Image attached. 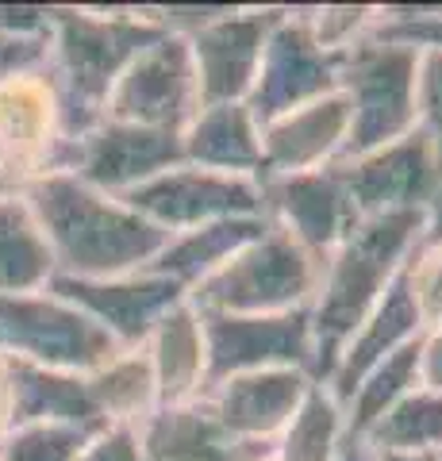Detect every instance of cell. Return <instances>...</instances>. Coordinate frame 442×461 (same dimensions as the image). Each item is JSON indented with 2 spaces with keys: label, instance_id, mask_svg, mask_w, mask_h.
<instances>
[{
  "label": "cell",
  "instance_id": "6",
  "mask_svg": "<svg viewBox=\"0 0 442 461\" xmlns=\"http://www.w3.org/2000/svg\"><path fill=\"white\" fill-rule=\"evenodd\" d=\"M0 354L93 377L96 369L116 362L123 346L81 308L42 288L27 296H0Z\"/></svg>",
  "mask_w": 442,
  "mask_h": 461
},
{
  "label": "cell",
  "instance_id": "21",
  "mask_svg": "<svg viewBox=\"0 0 442 461\" xmlns=\"http://www.w3.org/2000/svg\"><path fill=\"white\" fill-rule=\"evenodd\" d=\"M154 384H158V408H181L193 403V396L208 381V354H204V330L201 315L189 300L174 304L147 339Z\"/></svg>",
  "mask_w": 442,
  "mask_h": 461
},
{
  "label": "cell",
  "instance_id": "15",
  "mask_svg": "<svg viewBox=\"0 0 442 461\" xmlns=\"http://www.w3.org/2000/svg\"><path fill=\"white\" fill-rule=\"evenodd\" d=\"M262 212H274L281 230L301 242L311 258H331V250L354 230L358 215L335 169H311L296 177H262Z\"/></svg>",
  "mask_w": 442,
  "mask_h": 461
},
{
  "label": "cell",
  "instance_id": "14",
  "mask_svg": "<svg viewBox=\"0 0 442 461\" xmlns=\"http://www.w3.org/2000/svg\"><path fill=\"white\" fill-rule=\"evenodd\" d=\"M284 12H247V16H220L196 27L189 39L201 108L208 104H242L258 77L266 35L277 27Z\"/></svg>",
  "mask_w": 442,
  "mask_h": 461
},
{
  "label": "cell",
  "instance_id": "31",
  "mask_svg": "<svg viewBox=\"0 0 442 461\" xmlns=\"http://www.w3.org/2000/svg\"><path fill=\"white\" fill-rule=\"evenodd\" d=\"M408 269H411V296H416L419 320L442 327V242L438 247H416Z\"/></svg>",
  "mask_w": 442,
  "mask_h": 461
},
{
  "label": "cell",
  "instance_id": "11",
  "mask_svg": "<svg viewBox=\"0 0 442 461\" xmlns=\"http://www.w3.org/2000/svg\"><path fill=\"white\" fill-rule=\"evenodd\" d=\"M331 169L342 181V189H347L358 220L384 212L427 208L442 177L431 135L423 127H416L401 142H389V147L365 158H354V162H331Z\"/></svg>",
  "mask_w": 442,
  "mask_h": 461
},
{
  "label": "cell",
  "instance_id": "24",
  "mask_svg": "<svg viewBox=\"0 0 442 461\" xmlns=\"http://www.w3.org/2000/svg\"><path fill=\"white\" fill-rule=\"evenodd\" d=\"M54 277V254L23 196L0 200V296L42 293Z\"/></svg>",
  "mask_w": 442,
  "mask_h": 461
},
{
  "label": "cell",
  "instance_id": "9",
  "mask_svg": "<svg viewBox=\"0 0 442 461\" xmlns=\"http://www.w3.org/2000/svg\"><path fill=\"white\" fill-rule=\"evenodd\" d=\"M338 74H342V50H323L316 35H311L308 20L281 16L262 47L258 77H254L247 104L250 120L262 131L266 123L335 93Z\"/></svg>",
  "mask_w": 442,
  "mask_h": 461
},
{
  "label": "cell",
  "instance_id": "37",
  "mask_svg": "<svg viewBox=\"0 0 442 461\" xmlns=\"http://www.w3.org/2000/svg\"><path fill=\"white\" fill-rule=\"evenodd\" d=\"M8 435V357L0 354V438Z\"/></svg>",
  "mask_w": 442,
  "mask_h": 461
},
{
  "label": "cell",
  "instance_id": "18",
  "mask_svg": "<svg viewBox=\"0 0 442 461\" xmlns=\"http://www.w3.org/2000/svg\"><path fill=\"white\" fill-rule=\"evenodd\" d=\"M8 357V354H5ZM39 423H59V427H81L101 435L112 423L96 411L89 377L77 373L42 369L20 357H8V430L16 427H39Z\"/></svg>",
  "mask_w": 442,
  "mask_h": 461
},
{
  "label": "cell",
  "instance_id": "12",
  "mask_svg": "<svg viewBox=\"0 0 442 461\" xmlns=\"http://www.w3.org/2000/svg\"><path fill=\"white\" fill-rule=\"evenodd\" d=\"M69 142H74L69 173L89 189L108 196H120L166 169L185 166V147L177 131H154V127L101 120L89 135Z\"/></svg>",
  "mask_w": 442,
  "mask_h": 461
},
{
  "label": "cell",
  "instance_id": "36",
  "mask_svg": "<svg viewBox=\"0 0 442 461\" xmlns=\"http://www.w3.org/2000/svg\"><path fill=\"white\" fill-rule=\"evenodd\" d=\"M27 181L20 177V173H12L8 166H0V200H12V196H23Z\"/></svg>",
  "mask_w": 442,
  "mask_h": 461
},
{
  "label": "cell",
  "instance_id": "33",
  "mask_svg": "<svg viewBox=\"0 0 442 461\" xmlns=\"http://www.w3.org/2000/svg\"><path fill=\"white\" fill-rule=\"evenodd\" d=\"M77 461H147L139 450L135 427H108L101 435H93L89 446L77 454Z\"/></svg>",
  "mask_w": 442,
  "mask_h": 461
},
{
  "label": "cell",
  "instance_id": "5",
  "mask_svg": "<svg viewBox=\"0 0 442 461\" xmlns=\"http://www.w3.org/2000/svg\"><path fill=\"white\" fill-rule=\"evenodd\" d=\"M419 50L358 39L342 50L338 89L350 100V131L335 162H354L416 131Z\"/></svg>",
  "mask_w": 442,
  "mask_h": 461
},
{
  "label": "cell",
  "instance_id": "20",
  "mask_svg": "<svg viewBox=\"0 0 442 461\" xmlns=\"http://www.w3.org/2000/svg\"><path fill=\"white\" fill-rule=\"evenodd\" d=\"M147 461H266V442H239L227 435L204 403L158 408L135 430Z\"/></svg>",
  "mask_w": 442,
  "mask_h": 461
},
{
  "label": "cell",
  "instance_id": "2",
  "mask_svg": "<svg viewBox=\"0 0 442 461\" xmlns=\"http://www.w3.org/2000/svg\"><path fill=\"white\" fill-rule=\"evenodd\" d=\"M423 208L384 212L358 220L354 230L331 250L320 273V304L311 315V373L331 377L338 354L358 335V327L381 304L389 281L419 247Z\"/></svg>",
  "mask_w": 442,
  "mask_h": 461
},
{
  "label": "cell",
  "instance_id": "23",
  "mask_svg": "<svg viewBox=\"0 0 442 461\" xmlns=\"http://www.w3.org/2000/svg\"><path fill=\"white\" fill-rule=\"evenodd\" d=\"M266 220L258 215H239V220H216L193 230H181V235L169 239V247L154 258V262L142 273H158L185 288V281H201L212 269H220L235 250H242L247 242L266 235Z\"/></svg>",
  "mask_w": 442,
  "mask_h": 461
},
{
  "label": "cell",
  "instance_id": "28",
  "mask_svg": "<svg viewBox=\"0 0 442 461\" xmlns=\"http://www.w3.org/2000/svg\"><path fill=\"white\" fill-rule=\"evenodd\" d=\"M342 435V411L335 396L323 384H311L304 403L296 408L284 442L277 450V461H331L338 454Z\"/></svg>",
  "mask_w": 442,
  "mask_h": 461
},
{
  "label": "cell",
  "instance_id": "38",
  "mask_svg": "<svg viewBox=\"0 0 442 461\" xmlns=\"http://www.w3.org/2000/svg\"><path fill=\"white\" fill-rule=\"evenodd\" d=\"M381 461H438V454H381Z\"/></svg>",
  "mask_w": 442,
  "mask_h": 461
},
{
  "label": "cell",
  "instance_id": "26",
  "mask_svg": "<svg viewBox=\"0 0 442 461\" xmlns=\"http://www.w3.org/2000/svg\"><path fill=\"white\" fill-rule=\"evenodd\" d=\"M381 454H438L442 450V396L411 388L362 435Z\"/></svg>",
  "mask_w": 442,
  "mask_h": 461
},
{
  "label": "cell",
  "instance_id": "19",
  "mask_svg": "<svg viewBox=\"0 0 442 461\" xmlns=\"http://www.w3.org/2000/svg\"><path fill=\"white\" fill-rule=\"evenodd\" d=\"M408 262L389 281V288H384V296H381V304L374 308V315L358 327V335L347 342V350L338 354V362L331 369V388H327V393L335 396V403L338 400L350 403L354 393H358V384L365 381V373L374 369L377 362H384L392 350H401L404 342H411L416 339V330L423 327L416 296H411V269H408Z\"/></svg>",
  "mask_w": 442,
  "mask_h": 461
},
{
  "label": "cell",
  "instance_id": "1",
  "mask_svg": "<svg viewBox=\"0 0 442 461\" xmlns=\"http://www.w3.org/2000/svg\"><path fill=\"white\" fill-rule=\"evenodd\" d=\"M23 204L54 254V273L112 281L142 273L169 247V230L142 220L116 196L96 193L74 173H47L23 189Z\"/></svg>",
  "mask_w": 442,
  "mask_h": 461
},
{
  "label": "cell",
  "instance_id": "29",
  "mask_svg": "<svg viewBox=\"0 0 442 461\" xmlns=\"http://www.w3.org/2000/svg\"><path fill=\"white\" fill-rule=\"evenodd\" d=\"M93 430L81 427H16L0 438V461H77V454L89 446Z\"/></svg>",
  "mask_w": 442,
  "mask_h": 461
},
{
  "label": "cell",
  "instance_id": "32",
  "mask_svg": "<svg viewBox=\"0 0 442 461\" xmlns=\"http://www.w3.org/2000/svg\"><path fill=\"white\" fill-rule=\"evenodd\" d=\"M416 104L423 112V131L431 135V147L442 169V50L419 54V77H416Z\"/></svg>",
  "mask_w": 442,
  "mask_h": 461
},
{
  "label": "cell",
  "instance_id": "13",
  "mask_svg": "<svg viewBox=\"0 0 442 461\" xmlns=\"http://www.w3.org/2000/svg\"><path fill=\"white\" fill-rule=\"evenodd\" d=\"M47 293L69 300L81 308L89 320H96L123 350H139L150 339L154 323L181 304V285L158 277V273H131V277H112V281H81L54 273Z\"/></svg>",
  "mask_w": 442,
  "mask_h": 461
},
{
  "label": "cell",
  "instance_id": "3",
  "mask_svg": "<svg viewBox=\"0 0 442 461\" xmlns=\"http://www.w3.org/2000/svg\"><path fill=\"white\" fill-rule=\"evenodd\" d=\"M162 35L169 32L150 16H127V12L96 16V12H85V8L50 12L47 77H50L54 100H59L62 139H81L101 123L112 85Z\"/></svg>",
  "mask_w": 442,
  "mask_h": 461
},
{
  "label": "cell",
  "instance_id": "27",
  "mask_svg": "<svg viewBox=\"0 0 442 461\" xmlns=\"http://www.w3.org/2000/svg\"><path fill=\"white\" fill-rule=\"evenodd\" d=\"M419 350L423 339L404 342L401 350H392L384 362H377L365 373V381L358 384V393L350 400V435H365L396 400H404L419 381Z\"/></svg>",
  "mask_w": 442,
  "mask_h": 461
},
{
  "label": "cell",
  "instance_id": "10",
  "mask_svg": "<svg viewBox=\"0 0 442 461\" xmlns=\"http://www.w3.org/2000/svg\"><path fill=\"white\" fill-rule=\"evenodd\" d=\"M204 330L208 381L216 388L227 377L254 369H311V312L293 308L277 315H223L196 312Z\"/></svg>",
  "mask_w": 442,
  "mask_h": 461
},
{
  "label": "cell",
  "instance_id": "7",
  "mask_svg": "<svg viewBox=\"0 0 442 461\" xmlns=\"http://www.w3.org/2000/svg\"><path fill=\"white\" fill-rule=\"evenodd\" d=\"M196 112H201V89H196L189 39L162 35L112 85L101 120L181 135Z\"/></svg>",
  "mask_w": 442,
  "mask_h": 461
},
{
  "label": "cell",
  "instance_id": "22",
  "mask_svg": "<svg viewBox=\"0 0 442 461\" xmlns=\"http://www.w3.org/2000/svg\"><path fill=\"white\" fill-rule=\"evenodd\" d=\"M185 166H201L216 173H239L254 177L262 173L258 123L250 120L247 104H208L193 115L181 131Z\"/></svg>",
  "mask_w": 442,
  "mask_h": 461
},
{
  "label": "cell",
  "instance_id": "34",
  "mask_svg": "<svg viewBox=\"0 0 442 461\" xmlns=\"http://www.w3.org/2000/svg\"><path fill=\"white\" fill-rule=\"evenodd\" d=\"M419 381L427 393H438L442 396V327H435L431 339H423V350H419Z\"/></svg>",
  "mask_w": 442,
  "mask_h": 461
},
{
  "label": "cell",
  "instance_id": "4",
  "mask_svg": "<svg viewBox=\"0 0 442 461\" xmlns=\"http://www.w3.org/2000/svg\"><path fill=\"white\" fill-rule=\"evenodd\" d=\"M323 262L311 258L289 230L277 223L266 227L262 239L235 250L220 269L201 277L189 293L196 312L223 315H277L304 308L316 296Z\"/></svg>",
  "mask_w": 442,
  "mask_h": 461
},
{
  "label": "cell",
  "instance_id": "25",
  "mask_svg": "<svg viewBox=\"0 0 442 461\" xmlns=\"http://www.w3.org/2000/svg\"><path fill=\"white\" fill-rule=\"evenodd\" d=\"M89 393L96 411L112 427H135L150 411H158V384H154L150 354L147 350H123L116 362L96 369L89 377Z\"/></svg>",
  "mask_w": 442,
  "mask_h": 461
},
{
  "label": "cell",
  "instance_id": "8",
  "mask_svg": "<svg viewBox=\"0 0 442 461\" xmlns=\"http://www.w3.org/2000/svg\"><path fill=\"white\" fill-rule=\"evenodd\" d=\"M120 204L139 212L142 220L158 223L169 235L216 223V220H239V215L262 212V185L239 173H216L201 166H177L158 177L135 185L116 196Z\"/></svg>",
  "mask_w": 442,
  "mask_h": 461
},
{
  "label": "cell",
  "instance_id": "35",
  "mask_svg": "<svg viewBox=\"0 0 442 461\" xmlns=\"http://www.w3.org/2000/svg\"><path fill=\"white\" fill-rule=\"evenodd\" d=\"M442 242V177H438V189L431 196V204L423 208V235H419V247H438Z\"/></svg>",
  "mask_w": 442,
  "mask_h": 461
},
{
  "label": "cell",
  "instance_id": "16",
  "mask_svg": "<svg viewBox=\"0 0 442 461\" xmlns=\"http://www.w3.org/2000/svg\"><path fill=\"white\" fill-rule=\"evenodd\" d=\"M350 131V100L342 89L296 108L258 131L262 177H296L338 158Z\"/></svg>",
  "mask_w": 442,
  "mask_h": 461
},
{
  "label": "cell",
  "instance_id": "30",
  "mask_svg": "<svg viewBox=\"0 0 442 461\" xmlns=\"http://www.w3.org/2000/svg\"><path fill=\"white\" fill-rule=\"evenodd\" d=\"M50 62V32H5L0 27V85L42 74Z\"/></svg>",
  "mask_w": 442,
  "mask_h": 461
},
{
  "label": "cell",
  "instance_id": "17",
  "mask_svg": "<svg viewBox=\"0 0 442 461\" xmlns=\"http://www.w3.org/2000/svg\"><path fill=\"white\" fill-rule=\"evenodd\" d=\"M308 388L311 384L301 369H254L220 381L212 388L208 408L239 442H266L284 423H293Z\"/></svg>",
  "mask_w": 442,
  "mask_h": 461
}]
</instances>
